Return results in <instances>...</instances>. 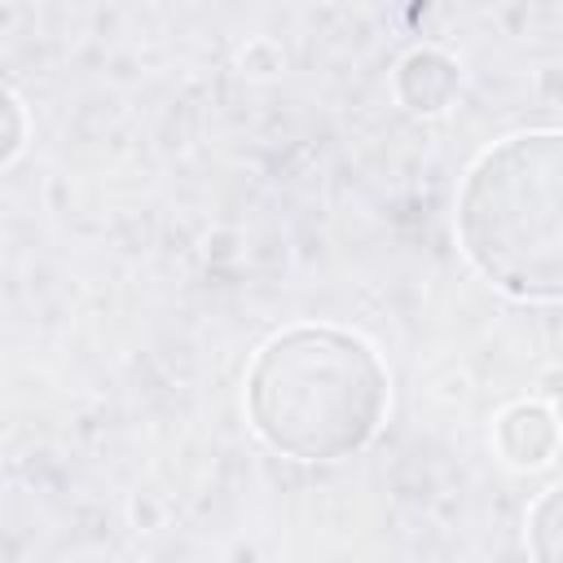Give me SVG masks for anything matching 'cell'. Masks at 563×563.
<instances>
[{
	"instance_id": "cell-1",
	"label": "cell",
	"mask_w": 563,
	"mask_h": 563,
	"mask_svg": "<svg viewBox=\"0 0 563 563\" xmlns=\"http://www.w3.org/2000/svg\"><path fill=\"white\" fill-rule=\"evenodd\" d=\"M387 413V369L378 352L334 325H290L273 334L246 369V418L255 435L299 462L361 453Z\"/></svg>"
},
{
	"instance_id": "cell-2",
	"label": "cell",
	"mask_w": 563,
	"mask_h": 563,
	"mask_svg": "<svg viewBox=\"0 0 563 563\" xmlns=\"http://www.w3.org/2000/svg\"><path fill=\"white\" fill-rule=\"evenodd\" d=\"M457 242L501 295L563 299V132H515L466 167Z\"/></svg>"
},
{
	"instance_id": "cell-3",
	"label": "cell",
	"mask_w": 563,
	"mask_h": 563,
	"mask_svg": "<svg viewBox=\"0 0 563 563\" xmlns=\"http://www.w3.org/2000/svg\"><path fill=\"white\" fill-rule=\"evenodd\" d=\"M453 88H457V66L435 48L409 53L396 70V92L409 110H444Z\"/></svg>"
},
{
	"instance_id": "cell-4",
	"label": "cell",
	"mask_w": 563,
	"mask_h": 563,
	"mask_svg": "<svg viewBox=\"0 0 563 563\" xmlns=\"http://www.w3.org/2000/svg\"><path fill=\"white\" fill-rule=\"evenodd\" d=\"M554 440H559V427L541 405H515L497 422V444L515 466H541L554 453Z\"/></svg>"
},
{
	"instance_id": "cell-5",
	"label": "cell",
	"mask_w": 563,
	"mask_h": 563,
	"mask_svg": "<svg viewBox=\"0 0 563 563\" xmlns=\"http://www.w3.org/2000/svg\"><path fill=\"white\" fill-rule=\"evenodd\" d=\"M532 563H563V484L545 488L528 510Z\"/></svg>"
},
{
	"instance_id": "cell-6",
	"label": "cell",
	"mask_w": 563,
	"mask_h": 563,
	"mask_svg": "<svg viewBox=\"0 0 563 563\" xmlns=\"http://www.w3.org/2000/svg\"><path fill=\"white\" fill-rule=\"evenodd\" d=\"M9 114H13V132H9V150H4V163H13L18 145H22V128H18V97L9 92Z\"/></svg>"
}]
</instances>
